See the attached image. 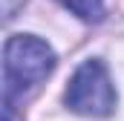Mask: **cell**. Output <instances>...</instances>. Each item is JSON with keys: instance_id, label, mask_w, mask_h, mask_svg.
Listing matches in <instances>:
<instances>
[{"instance_id": "cell-4", "label": "cell", "mask_w": 124, "mask_h": 121, "mask_svg": "<svg viewBox=\"0 0 124 121\" xmlns=\"http://www.w3.org/2000/svg\"><path fill=\"white\" fill-rule=\"evenodd\" d=\"M17 3H20V0H3V15H6V17H15Z\"/></svg>"}, {"instance_id": "cell-3", "label": "cell", "mask_w": 124, "mask_h": 121, "mask_svg": "<svg viewBox=\"0 0 124 121\" xmlns=\"http://www.w3.org/2000/svg\"><path fill=\"white\" fill-rule=\"evenodd\" d=\"M61 3L87 23H98L104 17V0H61Z\"/></svg>"}, {"instance_id": "cell-1", "label": "cell", "mask_w": 124, "mask_h": 121, "mask_svg": "<svg viewBox=\"0 0 124 121\" xmlns=\"http://www.w3.org/2000/svg\"><path fill=\"white\" fill-rule=\"evenodd\" d=\"M55 69V52L46 40L35 35H12L3 49V98L6 110L12 101L32 87H38Z\"/></svg>"}, {"instance_id": "cell-2", "label": "cell", "mask_w": 124, "mask_h": 121, "mask_svg": "<svg viewBox=\"0 0 124 121\" xmlns=\"http://www.w3.org/2000/svg\"><path fill=\"white\" fill-rule=\"evenodd\" d=\"M63 101L72 113L90 115V118H104L116 110V87L110 81L107 66L98 58L84 60L75 75L69 78V87L63 92Z\"/></svg>"}, {"instance_id": "cell-5", "label": "cell", "mask_w": 124, "mask_h": 121, "mask_svg": "<svg viewBox=\"0 0 124 121\" xmlns=\"http://www.w3.org/2000/svg\"><path fill=\"white\" fill-rule=\"evenodd\" d=\"M6 121H12V110H6Z\"/></svg>"}]
</instances>
